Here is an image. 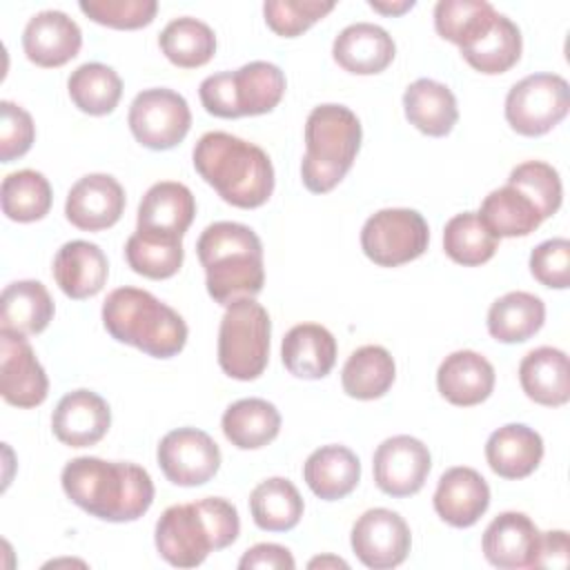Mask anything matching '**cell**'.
Returning <instances> with one entry per match:
<instances>
[{
    "label": "cell",
    "mask_w": 570,
    "mask_h": 570,
    "mask_svg": "<svg viewBox=\"0 0 570 570\" xmlns=\"http://www.w3.org/2000/svg\"><path fill=\"white\" fill-rule=\"evenodd\" d=\"M223 434L238 450H258L281 432V414L265 399H240L223 412Z\"/></svg>",
    "instance_id": "cell-32"
},
{
    "label": "cell",
    "mask_w": 570,
    "mask_h": 570,
    "mask_svg": "<svg viewBox=\"0 0 570 570\" xmlns=\"http://www.w3.org/2000/svg\"><path fill=\"white\" fill-rule=\"evenodd\" d=\"M165 58L180 69H196L207 65L216 53V36L209 24L191 16L171 20L158 36Z\"/></svg>",
    "instance_id": "cell-37"
},
{
    "label": "cell",
    "mask_w": 570,
    "mask_h": 570,
    "mask_svg": "<svg viewBox=\"0 0 570 570\" xmlns=\"http://www.w3.org/2000/svg\"><path fill=\"white\" fill-rule=\"evenodd\" d=\"M125 256L136 274L151 281H163L171 278L180 269L185 252L178 236L136 229L127 238Z\"/></svg>",
    "instance_id": "cell-38"
},
{
    "label": "cell",
    "mask_w": 570,
    "mask_h": 570,
    "mask_svg": "<svg viewBox=\"0 0 570 570\" xmlns=\"http://www.w3.org/2000/svg\"><path fill=\"white\" fill-rule=\"evenodd\" d=\"M240 570L267 568V570H294L296 561L292 552L278 543H256L238 561Z\"/></svg>",
    "instance_id": "cell-48"
},
{
    "label": "cell",
    "mask_w": 570,
    "mask_h": 570,
    "mask_svg": "<svg viewBox=\"0 0 570 570\" xmlns=\"http://www.w3.org/2000/svg\"><path fill=\"white\" fill-rule=\"evenodd\" d=\"M281 358L298 379H323L336 363V338L318 323L294 325L281 343Z\"/></svg>",
    "instance_id": "cell-26"
},
{
    "label": "cell",
    "mask_w": 570,
    "mask_h": 570,
    "mask_svg": "<svg viewBox=\"0 0 570 570\" xmlns=\"http://www.w3.org/2000/svg\"><path fill=\"white\" fill-rule=\"evenodd\" d=\"M485 459L490 470L501 479H525L543 459V439L523 423H508L490 434Z\"/></svg>",
    "instance_id": "cell-25"
},
{
    "label": "cell",
    "mask_w": 570,
    "mask_h": 570,
    "mask_svg": "<svg viewBox=\"0 0 570 570\" xmlns=\"http://www.w3.org/2000/svg\"><path fill=\"white\" fill-rule=\"evenodd\" d=\"M570 543H568V532L566 530H548L539 534V546H537V557L532 568H568V557Z\"/></svg>",
    "instance_id": "cell-49"
},
{
    "label": "cell",
    "mask_w": 570,
    "mask_h": 570,
    "mask_svg": "<svg viewBox=\"0 0 570 570\" xmlns=\"http://www.w3.org/2000/svg\"><path fill=\"white\" fill-rule=\"evenodd\" d=\"M361 120L345 105H318L305 120L303 185L314 194L332 191L352 169L361 149Z\"/></svg>",
    "instance_id": "cell-6"
},
{
    "label": "cell",
    "mask_w": 570,
    "mask_h": 570,
    "mask_svg": "<svg viewBox=\"0 0 570 570\" xmlns=\"http://www.w3.org/2000/svg\"><path fill=\"white\" fill-rule=\"evenodd\" d=\"M196 254L205 267L207 294L225 307L254 298L265 285L263 243L243 223L218 220L207 225L198 236Z\"/></svg>",
    "instance_id": "cell-3"
},
{
    "label": "cell",
    "mask_w": 570,
    "mask_h": 570,
    "mask_svg": "<svg viewBox=\"0 0 570 570\" xmlns=\"http://www.w3.org/2000/svg\"><path fill=\"white\" fill-rule=\"evenodd\" d=\"M432 468L430 450L423 441L410 434H396L385 439L372 461L374 481L381 492L403 499L416 494Z\"/></svg>",
    "instance_id": "cell-14"
},
{
    "label": "cell",
    "mask_w": 570,
    "mask_h": 570,
    "mask_svg": "<svg viewBox=\"0 0 570 570\" xmlns=\"http://www.w3.org/2000/svg\"><path fill=\"white\" fill-rule=\"evenodd\" d=\"M370 7L379 13L385 16H401L405 11H410L414 7V0H401V2H379V0H370Z\"/></svg>",
    "instance_id": "cell-50"
},
{
    "label": "cell",
    "mask_w": 570,
    "mask_h": 570,
    "mask_svg": "<svg viewBox=\"0 0 570 570\" xmlns=\"http://www.w3.org/2000/svg\"><path fill=\"white\" fill-rule=\"evenodd\" d=\"M332 56L350 73L372 76L387 69L396 56L392 36L372 22H356L345 27L332 45Z\"/></svg>",
    "instance_id": "cell-22"
},
{
    "label": "cell",
    "mask_w": 570,
    "mask_h": 570,
    "mask_svg": "<svg viewBox=\"0 0 570 570\" xmlns=\"http://www.w3.org/2000/svg\"><path fill=\"white\" fill-rule=\"evenodd\" d=\"M432 503L445 523L470 528L485 514L490 505V488L474 468L456 465L441 474Z\"/></svg>",
    "instance_id": "cell-19"
},
{
    "label": "cell",
    "mask_w": 570,
    "mask_h": 570,
    "mask_svg": "<svg viewBox=\"0 0 570 570\" xmlns=\"http://www.w3.org/2000/svg\"><path fill=\"white\" fill-rule=\"evenodd\" d=\"M49 379L33 347L20 334L0 332V394L9 405L36 407L47 399Z\"/></svg>",
    "instance_id": "cell-15"
},
{
    "label": "cell",
    "mask_w": 570,
    "mask_h": 570,
    "mask_svg": "<svg viewBox=\"0 0 570 570\" xmlns=\"http://www.w3.org/2000/svg\"><path fill=\"white\" fill-rule=\"evenodd\" d=\"M194 167L218 196L240 209H254L274 191L269 156L254 142L225 131H207L194 147Z\"/></svg>",
    "instance_id": "cell-2"
},
{
    "label": "cell",
    "mask_w": 570,
    "mask_h": 570,
    "mask_svg": "<svg viewBox=\"0 0 570 570\" xmlns=\"http://www.w3.org/2000/svg\"><path fill=\"white\" fill-rule=\"evenodd\" d=\"M499 11L485 0H439L434 7V29L459 49L474 40Z\"/></svg>",
    "instance_id": "cell-42"
},
{
    "label": "cell",
    "mask_w": 570,
    "mask_h": 570,
    "mask_svg": "<svg viewBox=\"0 0 570 570\" xmlns=\"http://www.w3.org/2000/svg\"><path fill=\"white\" fill-rule=\"evenodd\" d=\"M303 479L318 499L338 501L358 485L361 461L345 445H323L307 456Z\"/></svg>",
    "instance_id": "cell-28"
},
{
    "label": "cell",
    "mask_w": 570,
    "mask_h": 570,
    "mask_svg": "<svg viewBox=\"0 0 570 570\" xmlns=\"http://www.w3.org/2000/svg\"><path fill=\"white\" fill-rule=\"evenodd\" d=\"M476 214L497 238L528 236L543 223L537 205L512 185L492 189Z\"/></svg>",
    "instance_id": "cell-34"
},
{
    "label": "cell",
    "mask_w": 570,
    "mask_h": 570,
    "mask_svg": "<svg viewBox=\"0 0 570 570\" xmlns=\"http://www.w3.org/2000/svg\"><path fill=\"white\" fill-rule=\"evenodd\" d=\"M0 158L2 163H11L31 149L36 125L31 114L11 100L0 102Z\"/></svg>",
    "instance_id": "cell-47"
},
{
    "label": "cell",
    "mask_w": 570,
    "mask_h": 570,
    "mask_svg": "<svg viewBox=\"0 0 570 570\" xmlns=\"http://www.w3.org/2000/svg\"><path fill=\"white\" fill-rule=\"evenodd\" d=\"M127 122L142 147L163 151L183 142L191 127V111L178 91L154 87L131 100Z\"/></svg>",
    "instance_id": "cell-11"
},
{
    "label": "cell",
    "mask_w": 570,
    "mask_h": 570,
    "mask_svg": "<svg viewBox=\"0 0 570 570\" xmlns=\"http://www.w3.org/2000/svg\"><path fill=\"white\" fill-rule=\"evenodd\" d=\"M539 528L523 512H501L483 532V554L501 570L532 568L539 546Z\"/></svg>",
    "instance_id": "cell-20"
},
{
    "label": "cell",
    "mask_w": 570,
    "mask_h": 570,
    "mask_svg": "<svg viewBox=\"0 0 570 570\" xmlns=\"http://www.w3.org/2000/svg\"><path fill=\"white\" fill-rule=\"evenodd\" d=\"M403 109L410 125L432 138L448 136L459 120L454 94L432 78H419L405 89Z\"/></svg>",
    "instance_id": "cell-29"
},
{
    "label": "cell",
    "mask_w": 570,
    "mask_h": 570,
    "mask_svg": "<svg viewBox=\"0 0 570 570\" xmlns=\"http://www.w3.org/2000/svg\"><path fill=\"white\" fill-rule=\"evenodd\" d=\"M163 474L183 488L203 485L220 468V450L216 441L196 428H178L167 432L156 450Z\"/></svg>",
    "instance_id": "cell-12"
},
{
    "label": "cell",
    "mask_w": 570,
    "mask_h": 570,
    "mask_svg": "<svg viewBox=\"0 0 570 570\" xmlns=\"http://www.w3.org/2000/svg\"><path fill=\"white\" fill-rule=\"evenodd\" d=\"M272 321L254 298L227 305L218 327V365L236 381L258 379L269 358Z\"/></svg>",
    "instance_id": "cell-8"
},
{
    "label": "cell",
    "mask_w": 570,
    "mask_h": 570,
    "mask_svg": "<svg viewBox=\"0 0 570 570\" xmlns=\"http://www.w3.org/2000/svg\"><path fill=\"white\" fill-rule=\"evenodd\" d=\"M109 276L105 252L89 240H69L53 256V278L65 296L82 301L96 296Z\"/></svg>",
    "instance_id": "cell-23"
},
{
    "label": "cell",
    "mask_w": 570,
    "mask_h": 570,
    "mask_svg": "<svg viewBox=\"0 0 570 570\" xmlns=\"http://www.w3.org/2000/svg\"><path fill=\"white\" fill-rule=\"evenodd\" d=\"M570 109V89L559 73H532L512 85L505 96V120L521 136H543Z\"/></svg>",
    "instance_id": "cell-10"
},
{
    "label": "cell",
    "mask_w": 570,
    "mask_h": 570,
    "mask_svg": "<svg viewBox=\"0 0 570 570\" xmlns=\"http://www.w3.org/2000/svg\"><path fill=\"white\" fill-rule=\"evenodd\" d=\"M2 212L16 223H33L49 214L51 209V185L36 169L11 171L2 180L0 189Z\"/></svg>",
    "instance_id": "cell-40"
},
{
    "label": "cell",
    "mask_w": 570,
    "mask_h": 570,
    "mask_svg": "<svg viewBox=\"0 0 570 570\" xmlns=\"http://www.w3.org/2000/svg\"><path fill=\"white\" fill-rule=\"evenodd\" d=\"M82 31L65 11L47 9L29 18L22 31L24 56L45 69L62 67L78 56Z\"/></svg>",
    "instance_id": "cell-17"
},
{
    "label": "cell",
    "mask_w": 570,
    "mask_h": 570,
    "mask_svg": "<svg viewBox=\"0 0 570 570\" xmlns=\"http://www.w3.org/2000/svg\"><path fill=\"white\" fill-rule=\"evenodd\" d=\"M336 4L323 0H267L263 16L267 27L283 38H296L325 18Z\"/></svg>",
    "instance_id": "cell-44"
},
{
    "label": "cell",
    "mask_w": 570,
    "mask_h": 570,
    "mask_svg": "<svg viewBox=\"0 0 570 570\" xmlns=\"http://www.w3.org/2000/svg\"><path fill=\"white\" fill-rule=\"evenodd\" d=\"M508 185L523 191L537 205L543 220L554 216L561 207L563 187L559 171L543 160H525L517 165L508 176Z\"/></svg>",
    "instance_id": "cell-43"
},
{
    "label": "cell",
    "mask_w": 570,
    "mask_h": 570,
    "mask_svg": "<svg viewBox=\"0 0 570 570\" xmlns=\"http://www.w3.org/2000/svg\"><path fill=\"white\" fill-rule=\"evenodd\" d=\"M303 497L289 479L272 476L261 481L249 494V512L254 523L267 532H287L303 517Z\"/></svg>",
    "instance_id": "cell-36"
},
{
    "label": "cell",
    "mask_w": 570,
    "mask_h": 570,
    "mask_svg": "<svg viewBox=\"0 0 570 570\" xmlns=\"http://www.w3.org/2000/svg\"><path fill=\"white\" fill-rule=\"evenodd\" d=\"M436 387L452 405H479L494 390V367L479 352L456 350L441 361L436 370Z\"/></svg>",
    "instance_id": "cell-21"
},
{
    "label": "cell",
    "mask_w": 570,
    "mask_h": 570,
    "mask_svg": "<svg viewBox=\"0 0 570 570\" xmlns=\"http://www.w3.org/2000/svg\"><path fill=\"white\" fill-rule=\"evenodd\" d=\"M125 189L109 174H87L67 194L65 216L82 232H100L120 220Z\"/></svg>",
    "instance_id": "cell-16"
},
{
    "label": "cell",
    "mask_w": 570,
    "mask_h": 570,
    "mask_svg": "<svg viewBox=\"0 0 570 570\" xmlns=\"http://www.w3.org/2000/svg\"><path fill=\"white\" fill-rule=\"evenodd\" d=\"M532 276L552 289H566L570 285V240L550 238L539 243L530 254Z\"/></svg>",
    "instance_id": "cell-46"
},
{
    "label": "cell",
    "mask_w": 570,
    "mask_h": 570,
    "mask_svg": "<svg viewBox=\"0 0 570 570\" xmlns=\"http://www.w3.org/2000/svg\"><path fill=\"white\" fill-rule=\"evenodd\" d=\"M521 31L503 13H497L490 24L468 45L461 47V56L468 65L481 73L497 76L512 69L521 58Z\"/></svg>",
    "instance_id": "cell-30"
},
{
    "label": "cell",
    "mask_w": 570,
    "mask_h": 570,
    "mask_svg": "<svg viewBox=\"0 0 570 570\" xmlns=\"http://www.w3.org/2000/svg\"><path fill=\"white\" fill-rule=\"evenodd\" d=\"M327 566H332V568H347V563L343 559H338V557H316V559L309 561V568H327Z\"/></svg>",
    "instance_id": "cell-51"
},
{
    "label": "cell",
    "mask_w": 570,
    "mask_h": 570,
    "mask_svg": "<svg viewBox=\"0 0 570 570\" xmlns=\"http://www.w3.org/2000/svg\"><path fill=\"white\" fill-rule=\"evenodd\" d=\"M71 102L89 116H107L122 96L120 76L102 62H85L67 80Z\"/></svg>",
    "instance_id": "cell-39"
},
{
    "label": "cell",
    "mask_w": 570,
    "mask_h": 570,
    "mask_svg": "<svg viewBox=\"0 0 570 570\" xmlns=\"http://www.w3.org/2000/svg\"><path fill=\"white\" fill-rule=\"evenodd\" d=\"M194 216L196 200L189 187L176 180H163L145 191L138 205L136 229L183 238Z\"/></svg>",
    "instance_id": "cell-24"
},
{
    "label": "cell",
    "mask_w": 570,
    "mask_h": 570,
    "mask_svg": "<svg viewBox=\"0 0 570 570\" xmlns=\"http://www.w3.org/2000/svg\"><path fill=\"white\" fill-rule=\"evenodd\" d=\"M240 519L234 503L207 497L194 503L167 508L156 521V550L176 568H196L209 552L223 550L238 539Z\"/></svg>",
    "instance_id": "cell-4"
},
{
    "label": "cell",
    "mask_w": 570,
    "mask_h": 570,
    "mask_svg": "<svg viewBox=\"0 0 570 570\" xmlns=\"http://www.w3.org/2000/svg\"><path fill=\"white\" fill-rule=\"evenodd\" d=\"M285 94V73L265 60H254L236 71L207 76L198 96L207 114L218 118H240L269 114Z\"/></svg>",
    "instance_id": "cell-7"
},
{
    "label": "cell",
    "mask_w": 570,
    "mask_h": 570,
    "mask_svg": "<svg viewBox=\"0 0 570 570\" xmlns=\"http://www.w3.org/2000/svg\"><path fill=\"white\" fill-rule=\"evenodd\" d=\"M60 481L65 494L78 508L111 523L136 521L154 503L149 472L127 461L78 456L62 468Z\"/></svg>",
    "instance_id": "cell-1"
},
{
    "label": "cell",
    "mask_w": 570,
    "mask_h": 570,
    "mask_svg": "<svg viewBox=\"0 0 570 570\" xmlns=\"http://www.w3.org/2000/svg\"><path fill=\"white\" fill-rule=\"evenodd\" d=\"M350 543L363 566L372 570H390L405 561L412 546V534L399 512L372 508L352 525Z\"/></svg>",
    "instance_id": "cell-13"
},
{
    "label": "cell",
    "mask_w": 570,
    "mask_h": 570,
    "mask_svg": "<svg viewBox=\"0 0 570 570\" xmlns=\"http://www.w3.org/2000/svg\"><path fill=\"white\" fill-rule=\"evenodd\" d=\"M430 243L425 218L416 209L390 207L372 214L361 229L363 254L379 267H399L419 258Z\"/></svg>",
    "instance_id": "cell-9"
},
{
    "label": "cell",
    "mask_w": 570,
    "mask_h": 570,
    "mask_svg": "<svg viewBox=\"0 0 570 570\" xmlns=\"http://www.w3.org/2000/svg\"><path fill=\"white\" fill-rule=\"evenodd\" d=\"M80 11L111 29H140L147 27L158 11L156 0H80Z\"/></svg>",
    "instance_id": "cell-45"
},
{
    "label": "cell",
    "mask_w": 570,
    "mask_h": 570,
    "mask_svg": "<svg viewBox=\"0 0 570 570\" xmlns=\"http://www.w3.org/2000/svg\"><path fill=\"white\" fill-rule=\"evenodd\" d=\"M53 318V301L40 281H16L2 289L0 332L40 334Z\"/></svg>",
    "instance_id": "cell-31"
},
{
    "label": "cell",
    "mask_w": 570,
    "mask_h": 570,
    "mask_svg": "<svg viewBox=\"0 0 570 570\" xmlns=\"http://www.w3.org/2000/svg\"><path fill=\"white\" fill-rule=\"evenodd\" d=\"M102 325L111 338L154 358H171L187 343L183 316L147 289L118 287L102 303Z\"/></svg>",
    "instance_id": "cell-5"
},
{
    "label": "cell",
    "mask_w": 570,
    "mask_h": 570,
    "mask_svg": "<svg viewBox=\"0 0 570 570\" xmlns=\"http://www.w3.org/2000/svg\"><path fill=\"white\" fill-rule=\"evenodd\" d=\"M111 425L107 401L91 390H73L65 394L53 414L51 430L56 439L69 448L96 445Z\"/></svg>",
    "instance_id": "cell-18"
},
{
    "label": "cell",
    "mask_w": 570,
    "mask_h": 570,
    "mask_svg": "<svg viewBox=\"0 0 570 570\" xmlns=\"http://www.w3.org/2000/svg\"><path fill=\"white\" fill-rule=\"evenodd\" d=\"M396 365L392 354L381 345L354 350L341 372V385L347 396L358 401L381 399L394 383Z\"/></svg>",
    "instance_id": "cell-35"
},
{
    "label": "cell",
    "mask_w": 570,
    "mask_h": 570,
    "mask_svg": "<svg viewBox=\"0 0 570 570\" xmlns=\"http://www.w3.org/2000/svg\"><path fill=\"white\" fill-rule=\"evenodd\" d=\"M546 321V305L530 292H508L488 309V332L499 343H523L532 338Z\"/></svg>",
    "instance_id": "cell-33"
},
{
    "label": "cell",
    "mask_w": 570,
    "mask_h": 570,
    "mask_svg": "<svg viewBox=\"0 0 570 570\" xmlns=\"http://www.w3.org/2000/svg\"><path fill=\"white\" fill-rule=\"evenodd\" d=\"M525 396L546 407L566 405L570 399V365L566 352L543 345L528 352L519 365Z\"/></svg>",
    "instance_id": "cell-27"
},
{
    "label": "cell",
    "mask_w": 570,
    "mask_h": 570,
    "mask_svg": "<svg viewBox=\"0 0 570 570\" xmlns=\"http://www.w3.org/2000/svg\"><path fill=\"white\" fill-rule=\"evenodd\" d=\"M499 247V238L485 227L476 212H463L452 216L443 229L445 254L465 267L488 263Z\"/></svg>",
    "instance_id": "cell-41"
}]
</instances>
